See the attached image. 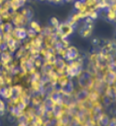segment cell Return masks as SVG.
Returning a JSON list of instances; mask_svg holds the SVG:
<instances>
[{
    "label": "cell",
    "instance_id": "6da1fadb",
    "mask_svg": "<svg viewBox=\"0 0 116 126\" xmlns=\"http://www.w3.org/2000/svg\"><path fill=\"white\" fill-rule=\"evenodd\" d=\"M79 84H80L83 89H89L93 85V79H92V75L89 73H80L79 75Z\"/></svg>",
    "mask_w": 116,
    "mask_h": 126
},
{
    "label": "cell",
    "instance_id": "7a4b0ae2",
    "mask_svg": "<svg viewBox=\"0 0 116 126\" xmlns=\"http://www.w3.org/2000/svg\"><path fill=\"white\" fill-rule=\"evenodd\" d=\"M81 73V68L80 64H74L67 66V74L70 77H77Z\"/></svg>",
    "mask_w": 116,
    "mask_h": 126
},
{
    "label": "cell",
    "instance_id": "3957f363",
    "mask_svg": "<svg viewBox=\"0 0 116 126\" xmlns=\"http://www.w3.org/2000/svg\"><path fill=\"white\" fill-rule=\"evenodd\" d=\"M78 56V50L77 49H75L74 47H70L68 48L66 52H65V58L67 60H74Z\"/></svg>",
    "mask_w": 116,
    "mask_h": 126
},
{
    "label": "cell",
    "instance_id": "277c9868",
    "mask_svg": "<svg viewBox=\"0 0 116 126\" xmlns=\"http://www.w3.org/2000/svg\"><path fill=\"white\" fill-rule=\"evenodd\" d=\"M88 96H89V93L87 92V89H82L76 94V100L81 103L82 101L88 99Z\"/></svg>",
    "mask_w": 116,
    "mask_h": 126
},
{
    "label": "cell",
    "instance_id": "5b68a950",
    "mask_svg": "<svg viewBox=\"0 0 116 126\" xmlns=\"http://www.w3.org/2000/svg\"><path fill=\"white\" fill-rule=\"evenodd\" d=\"M104 78H105V81H106V83H107L108 85H112L116 79V74L114 72L110 71V72H108L105 75Z\"/></svg>",
    "mask_w": 116,
    "mask_h": 126
},
{
    "label": "cell",
    "instance_id": "8992f818",
    "mask_svg": "<svg viewBox=\"0 0 116 126\" xmlns=\"http://www.w3.org/2000/svg\"><path fill=\"white\" fill-rule=\"evenodd\" d=\"M110 121H111V118L106 114H103L101 118L97 122V126H108L110 124Z\"/></svg>",
    "mask_w": 116,
    "mask_h": 126
},
{
    "label": "cell",
    "instance_id": "52a82bcc",
    "mask_svg": "<svg viewBox=\"0 0 116 126\" xmlns=\"http://www.w3.org/2000/svg\"><path fill=\"white\" fill-rule=\"evenodd\" d=\"M73 89H74V87H73L72 81L68 80L67 84L62 87V92L64 94H70L72 92H73Z\"/></svg>",
    "mask_w": 116,
    "mask_h": 126
},
{
    "label": "cell",
    "instance_id": "ba28073f",
    "mask_svg": "<svg viewBox=\"0 0 116 126\" xmlns=\"http://www.w3.org/2000/svg\"><path fill=\"white\" fill-rule=\"evenodd\" d=\"M82 125L83 126H97V124L95 122H93L91 119H89V120H87Z\"/></svg>",
    "mask_w": 116,
    "mask_h": 126
},
{
    "label": "cell",
    "instance_id": "9c48e42d",
    "mask_svg": "<svg viewBox=\"0 0 116 126\" xmlns=\"http://www.w3.org/2000/svg\"><path fill=\"white\" fill-rule=\"evenodd\" d=\"M58 126H67V125H60V124H59Z\"/></svg>",
    "mask_w": 116,
    "mask_h": 126
},
{
    "label": "cell",
    "instance_id": "30bf717a",
    "mask_svg": "<svg viewBox=\"0 0 116 126\" xmlns=\"http://www.w3.org/2000/svg\"><path fill=\"white\" fill-rule=\"evenodd\" d=\"M0 126H1V122H0Z\"/></svg>",
    "mask_w": 116,
    "mask_h": 126
},
{
    "label": "cell",
    "instance_id": "8fae6325",
    "mask_svg": "<svg viewBox=\"0 0 116 126\" xmlns=\"http://www.w3.org/2000/svg\"><path fill=\"white\" fill-rule=\"evenodd\" d=\"M108 126H109V125H108Z\"/></svg>",
    "mask_w": 116,
    "mask_h": 126
}]
</instances>
